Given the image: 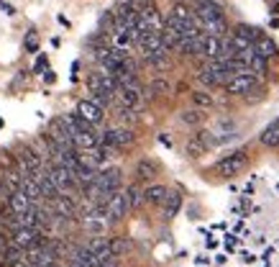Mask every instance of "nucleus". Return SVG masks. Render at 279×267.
Masks as SVG:
<instances>
[{
    "instance_id": "f257e3e1",
    "label": "nucleus",
    "mask_w": 279,
    "mask_h": 267,
    "mask_svg": "<svg viewBox=\"0 0 279 267\" xmlns=\"http://www.w3.org/2000/svg\"><path fill=\"white\" fill-rule=\"evenodd\" d=\"M246 165H248V154H246L243 149H238V152L223 157L220 162H215L213 172H215V175H223V177H233V175H238Z\"/></svg>"
},
{
    "instance_id": "f03ea898",
    "label": "nucleus",
    "mask_w": 279,
    "mask_h": 267,
    "mask_svg": "<svg viewBox=\"0 0 279 267\" xmlns=\"http://www.w3.org/2000/svg\"><path fill=\"white\" fill-rule=\"evenodd\" d=\"M46 136L51 141L59 144V149H75V139H72V134L67 129V124L59 118H54V121H49V129H46Z\"/></svg>"
},
{
    "instance_id": "7ed1b4c3",
    "label": "nucleus",
    "mask_w": 279,
    "mask_h": 267,
    "mask_svg": "<svg viewBox=\"0 0 279 267\" xmlns=\"http://www.w3.org/2000/svg\"><path fill=\"white\" fill-rule=\"evenodd\" d=\"M195 13L200 16L202 23H210V21H223L226 13H223V5L215 3V0H197L195 3Z\"/></svg>"
},
{
    "instance_id": "20e7f679",
    "label": "nucleus",
    "mask_w": 279,
    "mask_h": 267,
    "mask_svg": "<svg viewBox=\"0 0 279 267\" xmlns=\"http://www.w3.org/2000/svg\"><path fill=\"white\" fill-rule=\"evenodd\" d=\"M128 52L126 49H115V47H110L105 54H102L100 57V65H102V69H105V72H110V75H113V72H118L126 62H128Z\"/></svg>"
},
{
    "instance_id": "39448f33",
    "label": "nucleus",
    "mask_w": 279,
    "mask_h": 267,
    "mask_svg": "<svg viewBox=\"0 0 279 267\" xmlns=\"http://www.w3.org/2000/svg\"><path fill=\"white\" fill-rule=\"evenodd\" d=\"M254 87H256V75L254 72H246V75H236L226 85V93H231V95H248Z\"/></svg>"
},
{
    "instance_id": "423d86ee",
    "label": "nucleus",
    "mask_w": 279,
    "mask_h": 267,
    "mask_svg": "<svg viewBox=\"0 0 279 267\" xmlns=\"http://www.w3.org/2000/svg\"><path fill=\"white\" fill-rule=\"evenodd\" d=\"M8 208H10L13 216H21V213H26V211L34 208V200L28 198L26 190H13L10 198H8Z\"/></svg>"
},
{
    "instance_id": "0eeeda50",
    "label": "nucleus",
    "mask_w": 279,
    "mask_h": 267,
    "mask_svg": "<svg viewBox=\"0 0 279 267\" xmlns=\"http://www.w3.org/2000/svg\"><path fill=\"white\" fill-rule=\"evenodd\" d=\"M75 113H77V116H82L85 121H90L93 126H95V124H100V121H102V116H105V111H102L95 100H80Z\"/></svg>"
},
{
    "instance_id": "6e6552de",
    "label": "nucleus",
    "mask_w": 279,
    "mask_h": 267,
    "mask_svg": "<svg viewBox=\"0 0 279 267\" xmlns=\"http://www.w3.org/2000/svg\"><path fill=\"white\" fill-rule=\"evenodd\" d=\"M62 121L67 124V129H69V134H72V139L80 136V134H95V131H93V124L85 121V118L77 116V113H64Z\"/></svg>"
},
{
    "instance_id": "1a4fd4ad",
    "label": "nucleus",
    "mask_w": 279,
    "mask_h": 267,
    "mask_svg": "<svg viewBox=\"0 0 279 267\" xmlns=\"http://www.w3.org/2000/svg\"><path fill=\"white\" fill-rule=\"evenodd\" d=\"M126 211H128V198H126V190H121L108 203V221H121L126 216Z\"/></svg>"
},
{
    "instance_id": "9d476101",
    "label": "nucleus",
    "mask_w": 279,
    "mask_h": 267,
    "mask_svg": "<svg viewBox=\"0 0 279 267\" xmlns=\"http://www.w3.org/2000/svg\"><path fill=\"white\" fill-rule=\"evenodd\" d=\"M39 242H41V236L34 229H16V231H13V244H18L26 252L31 249V247H36Z\"/></svg>"
},
{
    "instance_id": "9b49d317",
    "label": "nucleus",
    "mask_w": 279,
    "mask_h": 267,
    "mask_svg": "<svg viewBox=\"0 0 279 267\" xmlns=\"http://www.w3.org/2000/svg\"><path fill=\"white\" fill-rule=\"evenodd\" d=\"M118 98H121V103H123V108H136L139 100H141V85L123 87V90H118Z\"/></svg>"
},
{
    "instance_id": "f8f14e48",
    "label": "nucleus",
    "mask_w": 279,
    "mask_h": 267,
    "mask_svg": "<svg viewBox=\"0 0 279 267\" xmlns=\"http://www.w3.org/2000/svg\"><path fill=\"white\" fill-rule=\"evenodd\" d=\"M220 52H223V39H218V36H208V39H205L202 54L208 57V62H213V59H218V57H220Z\"/></svg>"
},
{
    "instance_id": "ddd939ff",
    "label": "nucleus",
    "mask_w": 279,
    "mask_h": 267,
    "mask_svg": "<svg viewBox=\"0 0 279 267\" xmlns=\"http://www.w3.org/2000/svg\"><path fill=\"white\" fill-rule=\"evenodd\" d=\"M254 49H256V54L259 57H264V59H272V57H277L279 52H277V44L269 39V36H261L256 44H254Z\"/></svg>"
},
{
    "instance_id": "4468645a",
    "label": "nucleus",
    "mask_w": 279,
    "mask_h": 267,
    "mask_svg": "<svg viewBox=\"0 0 279 267\" xmlns=\"http://www.w3.org/2000/svg\"><path fill=\"white\" fill-rule=\"evenodd\" d=\"M167 196H169V190L164 185H151V188L143 190V200L146 203H164Z\"/></svg>"
},
{
    "instance_id": "2eb2a0df",
    "label": "nucleus",
    "mask_w": 279,
    "mask_h": 267,
    "mask_svg": "<svg viewBox=\"0 0 279 267\" xmlns=\"http://www.w3.org/2000/svg\"><path fill=\"white\" fill-rule=\"evenodd\" d=\"M161 205H164V216L167 218H174V216L180 213V208H182V198L177 196V193H169L167 200L161 203Z\"/></svg>"
},
{
    "instance_id": "dca6fc26",
    "label": "nucleus",
    "mask_w": 279,
    "mask_h": 267,
    "mask_svg": "<svg viewBox=\"0 0 279 267\" xmlns=\"http://www.w3.org/2000/svg\"><path fill=\"white\" fill-rule=\"evenodd\" d=\"M261 144H264V146H279V118H277L272 126L264 129V134H261Z\"/></svg>"
},
{
    "instance_id": "f3484780",
    "label": "nucleus",
    "mask_w": 279,
    "mask_h": 267,
    "mask_svg": "<svg viewBox=\"0 0 279 267\" xmlns=\"http://www.w3.org/2000/svg\"><path fill=\"white\" fill-rule=\"evenodd\" d=\"M82 226L90 231V234H95V236H100V234H105V229H108V221L105 218H93V216H87L85 221H82Z\"/></svg>"
},
{
    "instance_id": "a211bd4d",
    "label": "nucleus",
    "mask_w": 279,
    "mask_h": 267,
    "mask_svg": "<svg viewBox=\"0 0 279 267\" xmlns=\"http://www.w3.org/2000/svg\"><path fill=\"white\" fill-rule=\"evenodd\" d=\"M126 198H128V208H139L143 203V190L139 185H128L126 188Z\"/></svg>"
},
{
    "instance_id": "6ab92c4d",
    "label": "nucleus",
    "mask_w": 279,
    "mask_h": 267,
    "mask_svg": "<svg viewBox=\"0 0 279 267\" xmlns=\"http://www.w3.org/2000/svg\"><path fill=\"white\" fill-rule=\"evenodd\" d=\"M233 34H238V36H243V39H248L251 44H256L264 34L259 31V28H254V26H246V23H241V26H236V31Z\"/></svg>"
},
{
    "instance_id": "aec40b11",
    "label": "nucleus",
    "mask_w": 279,
    "mask_h": 267,
    "mask_svg": "<svg viewBox=\"0 0 279 267\" xmlns=\"http://www.w3.org/2000/svg\"><path fill=\"white\" fill-rule=\"evenodd\" d=\"M136 175L139 177H143V180H149V177H154L156 175V165L151 159H141L139 165H136Z\"/></svg>"
},
{
    "instance_id": "412c9836",
    "label": "nucleus",
    "mask_w": 279,
    "mask_h": 267,
    "mask_svg": "<svg viewBox=\"0 0 279 267\" xmlns=\"http://www.w3.org/2000/svg\"><path fill=\"white\" fill-rule=\"evenodd\" d=\"M90 100H95L97 106H100L102 111H105V108L110 106V103H113V93H108L105 87H100V90H93V98H90Z\"/></svg>"
},
{
    "instance_id": "4be33fe9",
    "label": "nucleus",
    "mask_w": 279,
    "mask_h": 267,
    "mask_svg": "<svg viewBox=\"0 0 279 267\" xmlns=\"http://www.w3.org/2000/svg\"><path fill=\"white\" fill-rule=\"evenodd\" d=\"M267 62H269V59H264V57L254 54V59H251V65H248V67H251V72H254L256 77H264V75H267V69H269Z\"/></svg>"
},
{
    "instance_id": "5701e85b",
    "label": "nucleus",
    "mask_w": 279,
    "mask_h": 267,
    "mask_svg": "<svg viewBox=\"0 0 279 267\" xmlns=\"http://www.w3.org/2000/svg\"><path fill=\"white\" fill-rule=\"evenodd\" d=\"M202 118H205V113H202L200 108H192V111H185V113H182V121H185L187 126H197V124H202Z\"/></svg>"
},
{
    "instance_id": "b1692460",
    "label": "nucleus",
    "mask_w": 279,
    "mask_h": 267,
    "mask_svg": "<svg viewBox=\"0 0 279 267\" xmlns=\"http://www.w3.org/2000/svg\"><path fill=\"white\" fill-rule=\"evenodd\" d=\"M192 103H195L197 108H210L213 106V95L205 93V90H195L192 93Z\"/></svg>"
},
{
    "instance_id": "393cba45",
    "label": "nucleus",
    "mask_w": 279,
    "mask_h": 267,
    "mask_svg": "<svg viewBox=\"0 0 279 267\" xmlns=\"http://www.w3.org/2000/svg\"><path fill=\"white\" fill-rule=\"evenodd\" d=\"M115 139H118V149H123L134 141V134H131V129H115Z\"/></svg>"
},
{
    "instance_id": "a878e982",
    "label": "nucleus",
    "mask_w": 279,
    "mask_h": 267,
    "mask_svg": "<svg viewBox=\"0 0 279 267\" xmlns=\"http://www.w3.org/2000/svg\"><path fill=\"white\" fill-rule=\"evenodd\" d=\"M23 47H26V52H39V34L28 31L26 39H23Z\"/></svg>"
},
{
    "instance_id": "bb28decb",
    "label": "nucleus",
    "mask_w": 279,
    "mask_h": 267,
    "mask_svg": "<svg viewBox=\"0 0 279 267\" xmlns=\"http://www.w3.org/2000/svg\"><path fill=\"white\" fill-rule=\"evenodd\" d=\"M126 249H128V242L126 239H121V236H118V239H110V252H113L115 257H121Z\"/></svg>"
},
{
    "instance_id": "cd10ccee",
    "label": "nucleus",
    "mask_w": 279,
    "mask_h": 267,
    "mask_svg": "<svg viewBox=\"0 0 279 267\" xmlns=\"http://www.w3.org/2000/svg\"><path fill=\"white\" fill-rule=\"evenodd\" d=\"M49 67V59H46V54H41L39 59H36V65H34V72L36 75H44V69Z\"/></svg>"
},
{
    "instance_id": "c85d7f7f",
    "label": "nucleus",
    "mask_w": 279,
    "mask_h": 267,
    "mask_svg": "<svg viewBox=\"0 0 279 267\" xmlns=\"http://www.w3.org/2000/svg\"><path fill=\"white\" fill-rule=\"evenodd\" d=\"M149 90H151V93H164V90H169V85H167L164 80H154Z\"/></svg>"
},
{
    "instance_id": "c756f323",
    "label": "nucleus",
    "mask_w": 279,
    "mask_h": 267,
    "mask_svg": "<svg viewBox=\"0 0 279 267\" xmlns=\"http://www.w3.org/2000/svg\"><path fill=\"white\" fill-rule=\"evenodd\" d=\"M0 8H3V13H8V16H13V13H16V8H13L10 3H5V0H0Z\"/></svg>"
},
{
    "instance_id": "7c9ffc66",
    "label": "nucleus",
    "mask_w": 279,
    "mask_h": 267,
    "mask_svg": "<svg viewBox=\"0 0 279 267\" xmlns=\"http://www.w3.org/2000/svg\"><path fill=\"white\" fill-rule=\"evenodd\" d=\"M54 80H56V75H54V72H49V69H46V75H44V82H46V85H51Z\"/></svg>"
},
{
    "instance_id": "2f4dec72",
    "label": "nucleus",
    "mask_w": 279,
    "mask_h": 267,
    "mask_svg": "<svg viewBox=\"0 0 279 267\" xmlns=\"http://www.w3.org/2000/svg\"><path fill=\"white\" fill-rule=\"evenodd\" d=\"M56 21H59L64 28H69V26H72V23H69V18H64V16H56Z\"/></svg>"
},
{
    "instance_id": "473e14b6",
    "label": "nucleus",
    "mask_w": 279,
    "mask_h": 267,
    "mask_svg": "<svg viewBox=\"0 0 279 267\" xmlns=\"http://www.w3.org/2000/svg\"><path fill=\"white\" fill-rule=\"evenodd\" d=\"M159 141H161V144H164V146H172V141H169V136H164V134H161V136H159Z\"/></svg>"
},
{
    "instance_id": "72a5a7b5",
    "label": "nucleus",
    "mask_w": 279,
    "mask_h": 267,
    "mask_svg": "<svg viewBox=\"0 0 279 267\" xmlns=\"http://www.w3.org/2000/svg\"><path fill=\"white\" fill-rule=\"evenodd\" d=\"M269 26H272V28H279V18H272V21H269Z\"/></svg>"
},
{
    "instance_id": "f704fd0d",
    "label": "nucleus",
    "mask_w": 279,
    "mask_h": 267,
    "mask_svg": "<svg viewBox=\"0 0 279 267\" xmlns=\"http://www.w3.org/2000/svg\"><path fill=\"white\" fill-rule=\"evenodd\" d=\"M3 126H5V121H3V118H0V129H3Z\"/></svg>"
}]
</instances>
